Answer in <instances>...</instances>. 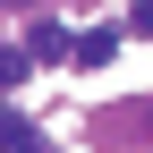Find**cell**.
<instances>
[{
    "label": "cell",
    "instance_id": "6da1fadb",
    "mask_svg": "<svg viewBox=\"0 0 153 153\" xmlns=\"http://www.w3.org/2000/svg\"><path fill=\"white\" fill-rule=\"evenodd\" d=\"M111 51H119V26H94V34H76V68H102Z\"/></svg>",
    "mask_w": 153,
    "mask_h": 153
},
{
    "label": "cell",
    "instance_id": "7a4b0ae2",
    "mask_svg": "<svg viewBox=\"0 0 153 153\" xmlns=\"http://www.w3.org/2000/svg\"><path fill=\"white\" fill-rule=\"evenodd\" d=\"M0 153H34V128L26 119H0Z\"/></svg>",
    "mask_w": 153,
    "mask_h": 153
},
{
    "label": "cell",
    "instance_id": "277c9868",
    "mask_svg": "<svg viewBox=\"0 0 153 153\" xmlns=\"http://www.w3.org/2000/svg\"><path fill=\"white\" fill-rule=\"evenodd\" d=\"M128 26H136V34H153V0H136V9H128Z\"/></svg>",
    "mask_w": 153,
    "mask_h": 153
},
{
    "label": "cell",
    "instance_id": "5b68a950",
    "mask_svg": "<svg viewBox=\"0 0 153 153\" xmlns=\"http://www.w3.org/2000/svg\"><path fill=\"white\" fill-rule=\"evenodd\" d=\"M145 119H153V111H145Z\"/></svg>",
    "mask_w": 153,
    "mask_h": 153
},
{
    "label": "cell",
    "instance_id": "3957f363",
    "mask_svg": "<svg viewBox=\"0 0 153 153\" xmlns=\"http://www.w3.org/2000/svg\"><path fill=\"white\" fill-rule=\"evenodd\" d=\"M26 76V51H0V85H17Z\"/></svg>",
    "mask_w": 153,
    "mask_h": 153
}]
</instances>
